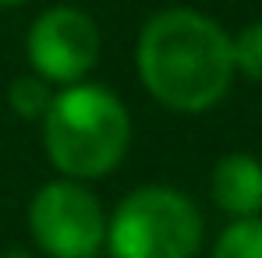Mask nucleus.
Returning <instances> with one entry per match:
<instances>
[{"mask_svg":"<svg viewBox=\"0 0 262 258\" xmlns=\"http://www.w3.org/2000/svg\"><path fill=\"white\" fill-rule=\"evenodd\" d=\"M39 124L50 167L82 184L103 180L124 163L135 131L124 99L89 78L57 88Z\"/></svg>","mask_w":262,"mask_h":258,"instance_id":"2","label":"nucleus"},{"mask_svg":"<svg viewBox=\"0 0 262 258\" xmlns=\"http://www.w3.org/2000/svg\"><path fill=\"white\" fill-rule=\"evenodd\" d=\"M206 219L199 202L174 184H138L106 216L110 258H199Z\"/></svg>","mask_w":262,"mask_h":258,"instance_id":"3","label":"nucleus"},{"mask_svg":"<svg viewBox=\"0 0 262 258\" xmlns=\"http://www.w3.org/2000/svg\"><path fill=\"white\" fill-rule=\"evenodd\" d=\"M135 75L163 110L206 113L227 99L237 78L230 32L199 7H163L138 29Z\"/></svg>","mask_w":262,"mask_h":258,"instance_id":"1","label":"nucleus"},{"mask_svg":"<svg viewBox=\"0 0 262 258\" xmlns=\"http://www.w3.org/2000/svg\"><path fill=\"white\" fill-rule=\"evenodd\" d=\"M29 237L46 258H96L106 244L99 195L71 177H53L29 198Z\"/></svg>","mask_w":262,"mask_h":258,"instance_id":"4","label":"nucleus"},{"mask_svg":"<svg viewBox=\"0 0 262 258\" xmlns=\"http://www.w3.org/2000/svg\"><path fill=\"white\" fill-rule=\"evenodd\" d=\"M103 36L96 18L75 4H53L39 11L25 32V60L32 75H39L53 88L85 82L99 64Z\"/></svg>","mask_w":262,"mask_h":258,"instance_id":"5","label":"nucleus"},{"mask_svg":"<svg viewBox=\"0 0 262 258\" xmlns=\"http://www.w3.org/2000/svg\"><path fill=\"white\" fill-rule=\"evenodd\" d=\"M209 258H262V216L230 219L213 241Z\"/></svg>","mask_w":262,"mask_h":258,"instance_id":"7","label":"nucleus"},{"mask_svg":"<svg viewBox=\"0 0 262 258\" xmlns=\"http://www.w3.org/2000/svg\"><path fill=\"white\" fill-rule=\"evenodd\" d=\"M230 46H234V71L262 85V21L237 29L230 36Z\"/></svg>","mask_w":262,"mask_h":258,"instance_id":"9","label":"nucleus"},{"mask_svg":"<svg viewBox=\"0 0 262 258\" xmlns=\"http://www.w3.org/2000/svg\"><path fill=\"white\" fill-rule=\"evenodd\" d=\"M29 0H0V11H14V7H25Z\"/></svg>","mask_w":262,"mask_h":258,"instance_id":"11","label":"nucleus"},{"mask_svg":"<svg viewBox=\"0 0 262 258\" xmlns=\"http://www.w3.org/2000/svg\"><path fill=\"white\" fill-rule=\"evenodd\" d=\"M209 195L230 219L262 216V159L252 152H227L209 173Z\"/></svg>","mask_w":262,"mask_h":258,"instance_id":"6","label":"nucleus"},{"mask_svg":"<svg viewBox=\"0 0 262 258\" xmlns=\"http://www.w3.org/2000/svg\"><path fill=\"white\" fill-rule=\"evenodd\" d=\"M0 258H36L29 248H7V251H0Z\"/></svg>","mask_w":262,"mask_h":258,"instance_id":"10","label":"nucleus"},{"mask_svg":"<svg viewBox=\"0 0 262 258\" xmlns=\"http://www.w3.org/2000/svg\"><path fill=\"white\" fill-rule=\"evenodd\" d=\"M53 96H57V88L43 82L39 75H18L11 88H7V106L14 110V117H21V121H43L46 110H50V103H53Z\"/></svg>","mask_w":262,"mask_h":258,"instance_id":"8","label":"nucleus"}]
</instances>
